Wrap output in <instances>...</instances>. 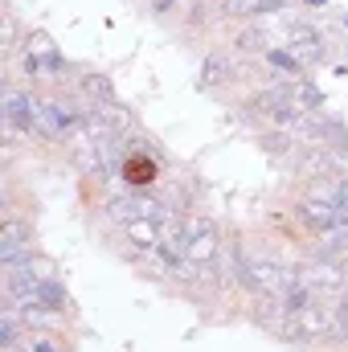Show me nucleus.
Segmentation results:
<instances>
[{"label": "nucleus", "mask_w": 348, "mask_h": 352, "mask_svg": "<svg viewBox=\"0 0 348 352\" xmlns=\"http://www.w3.org/2000/svg\"><path fill=\"white\" fill-rule=\"evenodd\" d=\"M173 217V213H168ZM168 217H135V221H123L119 230H123V238H127V246L135 250V254H156L160 250V242H164V221Z\"/></svg>", "instance_id": "nucleus-4"}, {"label": "nucleus", "mask_w": 348, "mask_h": 352, "mask_svg": "<svg viewBox=\"0 0 348 352\" xmlns=\"http://www.w3.org/2000/svg\"><path fill=\"white\" fill-rule=\"evenodd\" d=\"M230 70H234V66H230V58H226V54H209V58H205V66H201L197 87H201V90H213L217 82H226V78H230Z\"/></svg>", "instance_id": "nucleus-12"}, {"label": "nucleus", "mask_w": 348, "mask_h": 352, "mask_svg": "<svg viewBox=\"0 0 348 352\" xmlns=\"http://www.w3.org/2000/svg\"><path fill=\"white\" fill-rule=\"evenodd\" d=\"M83 119H87V115H78V111H70V107H62V102H37V98H33V131L45 135V140H66V135H74V131L83 127Z\"/></svg>", "instance_id": "nucleus-2"}, {"label": "nucleus", "mask_w": 348, "mask_h": 352, "mask_svg": "<svg viewBox=\"0 0 348 352\" xmlns=\"http://www.w3.org/2000/svg\"><path fill=\"white\" fill-rule=\"evenodd\" d=\"M287 0H226L230 16H259V12H279Z\"/></svg>", "instance_id": "nucleus-13"}, {"label": "nucleus", "mask_w": 348, "mask_h": 352, "mask_svg": "<svg viewBox=\"0 0 348 352\" xmlns=\"http://www.w3.org/2000/svg\"><path fill=\"white\" fill-rule=\"evenodd\" d=\"M0 111H4V123H8V127H25V131H33V98H29V94H21V90H4Z\"/></svg>", "instance_id": "nucleus-10"}, {"label": "nucleus", "mask_w": 348, "mask_h": 352, "mask_svg": "<svg viewBox=\"0 0 348 352\" xmlns=\"http://www.w3.org/2000/svg\"><path fill=\"white\" fill-rule=\"evenodd\" d=\"M299 217L316 230V234H336V230H348L345 221V209L336 205V201H316V197H303V209H299Z\"/></svg>", "instance_id": "nucleus-5"}, {"label": "nucleus", "mask_w": 348, "mask_h": 352, "mask_svg": "<svg viewBox=\"0 0 348 352\" xmlns=\"http://www.w3.org/2000/svg\"><path fill=\"white\" fill-rule=\"evenodd\" d=\"M41 278H45V274H37V270H33V258L4 263V291H8V299H12V303H17V299H25Z\"/></svg>", "instance_id": "nucleus-8"}, {"label": "nucleus", "mask_w": 348, "mask_h": 352, "mask_svg": "<svg viewBox=\"0 0 348 352\" xmlns=\"http://www.w3.org/2000/svg\"><path fill=\"white\" fill-rule=\"evenodd\" d=\"M287 37H291V54H295L303 66L320 58V33H316V29H307V25H287Z\"/></svg>", "instance_id": "nucleus-11"}, {"label": "nucleus", "mask_w": 348, "mask_h": 352, "mask_svg": "<svg viewBox=\"0 0 348 352\" xmlns=\"http://www.w3.org/2000/svg\"><path fill=\"white\" fill-rule=\"evenodd\" d=\"M238 283L250 287L259 299H287V291L295 287V270H287L283 263H274L270 254H242L238 266H234Z\"/></svg>", "instance_id": "nucleus-1"}, {"label": "nucleus", "mask_w": 348, "mask_h": 352, "mask_svg": "<svg viewBox=\"0 0 348 352\" xmlns=\"http://www.w3.org/2000/svg\"><path fill=\"white\" fill-rule=\"evenodd\" d=\"M266 58H270V62H274V66H279V70H287V74H291V78H295V74H299V70H303V62H299V58H295V54H283V50H266Z\"/></svg>", "instance_id": "nucleus-17"}, {"label": "nucleus", "mask_w": 348, "mask_h": 352, "mask_svg": "<svg viewBox=\"0 0 348 352\" xmlns=\"http://www.w3.org/2000/svg\"><path fill=\"white\" fill-rule=\"evenodd\" d=\"M83 87H87V94H94V98H107V102L115 98V94H111V82H107V78H98V74H90Z\"/></svg>", "instance_id": "nucleus-18"}, {"label": "nucleus", "mask_w": 348, "mask_h": 352, "mask_svg": "<svg viewBox=\"0 0 348 352\" xmlns=\"http://www.w3.org/2000/svg\"><path fill=\"white\" fill-rule=\"evenodd\" d=\"M242 50H262V37L259 33H246V37H242Z\"/></svg>", "instance_id": "nucleus-19"}, {"label": "nucleus", "mask_w": 348, "mask_h": 352, "mask_svg": "<svg viewBox=\"0 0 348 352\" xmlns=\"http://www.w3.org/2000/svg\"><path fill=\"white\" fill-rule=\"evenodd\" d=\"M29 246H33V234L25 221L8 217L0 226V263H17V258H29Z\"/></svg>", "instance_id": "nucleus-7"}, {"label": "nucleus", "mask_w": 348, "mask_h": 352, "mask_svg": "<svg viewBox=\"0 0 348 352\" xmlns=\"http://www.w3.org/2000/svg\"><path fill=\"white\" fill-rule=\"evenodd\" d=\"M12 307H17V311H29V316H33V311H62V307H66V291H62L58 278L45 274V278H41L25 299H17Z\"/></svg>", "instance_id": "nucleus-6"}, {"label": "nucleus", "mask_w": 348, "mask_h": 352, "mask_svg": "<svg viewBox=\"0 0 348 352\" xmlns=\"http://www.w3.org/2000/svg\"><path fill=\"white\" fill-rule=\"evenodd\" d=\"M12 352H66V349H62V340H54V336H45V332H29Z\"/></svg>", "instance_id": "nucleus-16"}, {"label": "nucleus", "mask_w": 348, "mask_h": 352, "mask_svg": "<svg viewBox=\"0 0 348 352\" xmlns=\"http://www.w3.org/2000/svg\"><path fill=\"white\" fill-rule=\"evenodd\" d=\"M340 328H345V336H348V295L340 299Z\"/></svg>", "instance_id": "nucleus-20"}, {"label": "nucleus", "mask_w": 348, "mask_h": 352, "mask_svg": "<svg viewBox=\"0 0 348 352\" xmlns=\"http://www.w3.org/2000/svg\"><path fill=\"white\" fill-rule=\"evenodd\" d=\"M17 332H21V320H17V307H4V316H0V344H4L8 352H12L17 344H21V336H17Z\"/></svg>", "instance_id": "nucleus-15"}, {"label": "nucleus", "mask_w": 348, "mask_h": 352, "mask_svg": "<svg viewBox=\"0 0 348 352\" xmlns=\"http://www.w3.org/2000/svg\"><path fill=\"white\" fill-rule=\"evenodd\" d=\"M25 70H29V74H62V70H66V62L54 54V45H50L45 37H37V41H29Z\"/></svg>", "instance_id": "nucleus-9"}, {"label": "nucleus", "mask_w": 348, "mask_h": 352, "mask_svg": "<svg viewBox=\"0 0 348 352\" xmlns=\"http://www.w3.org/2000/svg\"><path fill=\"white\" fill-rule=\"evenodd\" d=\"M123 176H127V184H148L156 176V164L148 156H127L123 160Z\"/></svg>", "instance_id": "nucleus-14"}, {"label": "nucleus", "mask_w": 348, "mask_h": 352, "mask_svg": "<svg viewBox=\"0 0 348 352\" xmlns=\"http://www.w3.org/2000/svg\"><path fill=\"white\" fill-rule=\"evenodd\" d=\"M107 213L111 221H135V217H168V205L156 201V197H144V192H127V197H111L107 201Z\"/></svg>", "instance_id": "nucleus-3"}]
</instances>
